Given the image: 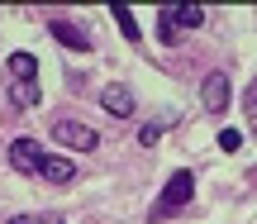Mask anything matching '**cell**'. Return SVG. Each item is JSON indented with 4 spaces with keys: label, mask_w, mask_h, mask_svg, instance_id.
<instances>
[{
    "label": "cell",
    "mask_w": 257,
    "mask_h": 224,
    "mask_svg": "<svg viewBox=\"0 0 257 224\" xmlns=\"http://www.w3.org/2000/svg\"><path fill=\"white\" fill-rule=\"evenodd\" d=\"M191 196H195V177L191 172H172L167 177V186H162V196H157V205H153V219H172L176 210H186L191 205Z\"/></svg>",
    "instance_id": "6da1fadb"
},
{
    "label": "cell",
    "mask_w": 257,
    "mask_h": 224,
    "mask_svg": "<svg viewBox=\"0 0 257 224\" xmlns=\"http://www.w3.org/2000/svg\"><path fill=\"white\" fill-rule=\"evenodd\" d=\"M53 143H62V148H72V153H95L100 148V134H95L91 124H81V120H57L53 124Z\"/></svg>",
    "instance_id": "7a4b0ae2"
},
{
    "label": "cell",
    "mask_w": 257,
    "mask_h": 224,
    "mask_svg": "<svg viewBox=\"0 0 257 224\" xmlns=\"http://www.w3.org/2000/svg\"><path fill=\"white\" fill-rule=\"evenodd\" d=\"M200 100H205V110H210V115H224V110H229V76H224V72H210V76H205V86H200Z\"/></svg>",
    "instance_id": "3957f363"
},
{
    "label": "cell",
    "mask_w": 257,
    "mask_h": 224,
    "mask_svg": "<svg viewBox=\"0 0 257 224\" xmlns=\"http://www.w3.org/2000/svg\"><path fill=\"white\" fill-rule=\"evenodd\" d=\"M38 162H43V143L38 139H15L10 143V167L15 172H38Z\"/></svg>",
    "instance_id": "277c9868"
},
{
    "label": "cell",
    "mask_w": 257,
    "mask_h": 224,
    "mask_svg": "<svg viewBox=\"0 0 257 224\" xmlns=\"http://www.w3.org/2000/svg\"><path fill=\"white\" fill-rule=\"evenodd\" d=\"M48 34H53V38H57L62 48H76V53H91V34H86V29H76L72 19H53V24H48Z\"/></svg>",
    "instance_id": "5b68a950"
},
{
    "label": "cell",
    "mask_w": 257,
    "mask_h": 224,
    "mask_svg": "<svg viewBox=\"0 0 257 224\" xmlns=\"http://www.w3.org/2000/svg\"><path fill=\"white\" fill-rule=\"evenodd\" d=\"M38 177L53 181V186H62V181L76 177V162H72V158H57V153H43V162H38Z\"/></svg>",
    "instance_id": "8992f818"
},
{
    "label": "cell",
    "mask_w": 257,
    "mask_h": 224,
    "mask_svg": "<svg viewBox=\"0 0 257 224\" xmlns=\"http://www.w3.org/2000/svg\"><path fill=\"white\" fill-rule=\"evenodd\" d=\"M5 81H38V57L34 53H10L5 57Z\"/></svg>",
    "instance_id": "52a82bcc"
},
{
    "label": "cell",
    "mask_w": 257,
    "mask_h": 224,
    "mask_svg": "<svg viewBox=\"0 0 257 224\" xmlns=\"http://www.w3.org/2000/svg\"><path fill=\"white\" fill-rule=\"evenodd\" d=\"M100 105L114 115V120H128V115H134V91H128V86H105Z\"/></svg>",
    "instance_id": "ba28073f"
},
{
    "label": "cell",
    "mask_w": 257,
    "mask_h": 224,
    "mask_svg": "<svg viewBox=\"0 0 257 224\" xmlns=\"http://www.w3.org/2000/svg\"><path fill=\"white\" fill-rule=\"evenodd\" d=\"M10 86V105L15 110H34L38 105V81H5Z\"/></svg>",
    "instance_id": "9c48e42d"
},
{
    "label": "cell",
    "mask_w": 257,
    "mask_h": 224,
    "mask_svg": "<svg viewBox=\"0 0 257 224\" xmlns=\"http://www.w3.org/2000/svg\"><path fill=\"white\" fill-rule=\"evenodd\" d=\"M157 38H162V43H181V24H176L172 5H162V10H157Z\"/></svg>",
    "instance_id": "30bf717a"
},
{
    "label": "cell",
    "mask_w": 257,
    "mask_h": 224,
    "mask_svg": "<svg viewBox=\"0 0 257 224\" xmlns=\"http://www.w3.org/2000/svg\"><path fill=\"white\" fill-rule=\"evenodd\" d=\"M172 15H176V24H181V29H200L205 24V10L200 5H172Z\"/></svg>",
    "instance_id": "8fae6325"
},
{
    "label": "cell",
    "mask_w": 257,
    "mask_h": 224,
    "mask_svg": "<svg viewBox=\"0 0 257 224\" xmlns=\"http://www.w3.org/2000/svg\"><path fill=\"white\" fill-rule=\"evenodd\" d=\"M110 15H114V24H119V34L128 38V43H138V24H134V10H128V5H114Z\"/></svg>",
    "instance_id": "7c38bea8"
},
{
    "label": "cell",
    "mask_w": 257,
    "mask_h": 224,
    "mask_svg": "<svg viewBox=\"0 0 257 224\" xmlns=\"http://www.w3.org/2000/svg\"><path fill=\"white\" fill-rule=\"evenodd\" d=\"M5 224H67V219L53 215V210H43V215H15V219H5Z\"/></svg>",
    "instance_id": "4fadbf2b"
},
{
    "label": "cell",
    "mask_w": 257,
    "mask_h": 224,
    "mask_svg": "<svg viewBox=\"0 0 257 224\" xmlns=\"http://www.w3.org/2000/svg\"><path fill=\"white\" fill-rule=\"evenodd\" d=\"M243 115H248V120H257V76L248 81V91H243Z\"/></svg>",
    "instance_id": "5bb4252c"
},
{
    "label": "cell",
    "mask_w": 257,
    "mask_h": 224,
    "mask_svg": "<svg viewBox=\"0 0 257 224\" xmlns=\"http://www.w3.org/2000/svg\"><path fill=\"white\" fill-rule=\"evenodd\" d=\"M219 148H224V153H238V148H243V134H238V129H224V134H219Z\"/></svg>",
    "instance_id": "9a60e30c"
},
{
    "label": "cell",
    "mask_w": 257,
    "mask_h": 224,
    "mask_svg": "<svg viewBox=\"0 0 257 224\" xmlns=\"http://www.w3.org/2000/svg\"><path fill=\"white\" fill-rule=\"evenodd\" d=\"M157 139H162V129H157V124H143V134H138V143H143V148H157Z\"/></svg>",
    "instance_id": "2e32d148"
}]
</instances>
